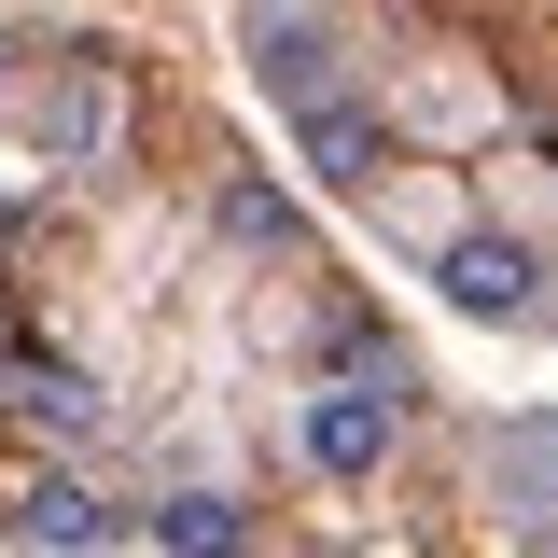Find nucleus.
<instances>
[{"label": "nucleus", "mask_w": 558, "mask_h": 558, "mask_svg": "<svg viewBox=\"0 0 558 558\" xmlns=\"http://www.w3.org/2000/svg\"><path fill=\"white\" fill-rule=\"evenodd\" d=\"M293 447H307V475H391V447H405V377H322L307 405H293Z\"/></svg>", "instance_id": "nucleus-1"}, {"label": "nucleus", "mask_w": 558, "mask_h": 558, "mask_svg": "<svg viewBox=\"0 0 558 558\" xmlns=\"http://www.w3.org/2000/svg\"><path fill=\"white\" fill-rule=\"evenodd\" d=\"M433 293H447L461 322H531V307H545V266H531V238L475 223V238H447V252H433Z\"/></svg>", "instance_id": "nucleus-2"}, {"label": "nucleus", "mask_w": 558, "mask_h": 558, "mask_svg": "<svg viewBox=\"0 0 558 558\" xmlns=\"http://www.w3.org/2000/svg\"><path fill=\"white\" fill-rule=\"evenodd\" d=\"M252 84H266L279 112H322V98H349V84H336V43H322L307 14H279V0H252Z\"/></svg>", "instance_id": "nucleus-3"}, {"label": "nucleus", "mask_w": 558, "mask_h": 558, "mask_svg": "<svg viewBox=\"0 0 558 558\" xmlns=\"http://www.w3.org/2000/svg\"><path fill=\"white\" fill-rule=\"evenodd\" d=\"M112 545V502L84 475H28L14 488V558H98Z\"/></svg>", "instance_id": "nucleus-4"}, {"label": "nucleus", "mask_w": 558, "mask_h": 558, "mask_svg": "<svg viewBox=\"0 0 558 558\" xmlns=\"http://www.w3.org/2000/svg\"><path fill=\"white\" fill-rule=\"evenodd\" d=\"M293 154H307V182H336V196H363V182L391 168V126H377L363 98H322V112H293Z\"/></svg>", "instance_id": "nucleus-5"}, {"label": "nucleus", "mask_w": 558, "mask_h": 558, "mask_svg": "<svg viewBox=\"0 0 558 558\" xmlns=\"http://www.w3.org/2000/svg\"><path fill=\"white\" fill-rule=\"evenodd\" d=\"M154 545L168 558H252V517H238L223 488H168V502H154Z\"/></svg>", "instance_id": "nucleus-6"}, {"label": "nucleus", "mask_w": 558, "mask_h": 558, "mask_svg": "<svg viewBox=\"0 0 558 558\" xmlns=\"http://www.w3.org/2000/svg\"><path fill=\"white\" fill-rule=\"evenodd\" d=\"M43 154H70V168H98V154H112V84H98V70H70V98L43 112Z\"/></svg>", "instance_id": "nucleus-7"}, {"label": "nucleus", "mask_w": 558, "mask_h": 558, "mask_svg": "<svg viewBox=\"0 0 558 558\" xmlns=\"http://www.w3.org/2000/svg\"><path fill=\"white\" fill-rule=\"evenodd\" d=\"M14 405H28V433H84L98 418V377L84 363H14Z\"/></svg>", "instance_id": "nucleus-8"}, {"label": "nucleus", "mask_w": 558, "mask_h": 558, "mask_svg": "<svg viewBox=\"0 0 558 558\" xmlns=\"http://www.w3.org/2000/svg\"><path fill=\"white\" fill-rule=\"evenodd\" d=\"M322 558H377V545H322Z\"/></svg>", "instance_id": "nucleus-9"}, {"label": "nucleus", "mask_w": 558, "mask_h": 558, "mask_svg": "<svg viewBox=\"0 0 558 558\" xmlns=\"http://www.w3.org/2000/svg\"><path fill=\"white\" fill-rule=\"evenodd\" d=\"M545 461H558V418H545Z\"/></svg>", "instance_id": "nucleus-10"}]
</instances>
